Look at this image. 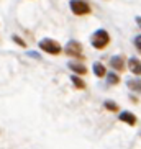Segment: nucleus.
Listing matches in <instances>:
<instances>
[{"label": "nucleus", "instance_id": "obj_14", "mask_svg": "<svg viewBox=\"0 0 141 149\" xmlns=\"http://www.w3.org/2000/svg\"><path fill=\"white\" fill-rule=\"evenodd\" d=\"M12 40H13V41H15V43H17V44H18V46H23V48H25V46H27V43H25V41H23V40H22V38H18V36H17V35H13V36H12Z\"/></svg>", "mask_w": 141, "mask_h": 149}, {"label": "nucleus", "instance_id": "obj_11", "mask_svg": "<svg viewBox=\"0 0 141 149\" xmlns=\"http://www.w3.org/2000/svg\"><path fill=\"white\" fill-rule=\"evenodd\" d=\"M70 80H72V84H74L77 88H85V82L80 79V77H77L75 74H74V75H70Z\"/></svg>", "mask_w": 141, "mask_h": 149}, {"label": "nucleus", "instance_id": "obj_12", "mask_svg": "<svg viewBox=\"0 0 141 149\" xmlns=\"http://www.w3.org/2000/svg\"><path fill=\"white\" fill-rule=\"evenodd\" d=\"M107 80H108V84H110V85H115V84H118L120 77L115 74V72H110V74H107Z\"/></svg>", "mask_w": 141, "mask_h": 149}, {"label": "nucleus", "instance_id": "obj_13", "mask_svg": "<svg viewBox=\"0 0 141 149\" xmlns=\"http://www.w3.org/2000/svg\"><path fill=\"white\" fill-rule=\"evenodd\" d=\"M103 107H105V108H108L110 111H117V110H118V105H117V103H113V102H110V100H107L105 103H103Z\"/></svg>", "mask_w": 141, "mask_h": 149}, {"label": "nucleus", "instance_id": "obj_10", "mask_svg": "<svg viewBox=\"0 0 141 149\" xmlns=\"http://www.w3.org/2000/svg\"><path fill=\"white\" fill-rule=\"evenodd\" d=\"M94 74L97 75V77H103V75L107 74L105 66H103L102 62H95V64H94Z\"/></svg>", "mask_w": 141, "mask_h": 149}, {"label": "nucleus", "instance_id": "obj_7", "mask_svg": "<svg viewBox=\"0 0 141 149\" xmlns=\"http://www.w3.org/2000/svg\"><path fill=\"white\" fill-rule=\"evenodd\" d=\"M110 66L113 67V69H117V70H121V69H123V66H125L123 57H121V56H112Z\"/></svg>", "mask_w": 141, "mask_h": 149}, {"label": "nucleus", "instance_id": "obj_8", "mask_svg": "<svg viewBox=\"0 0 141 149\" xmlns=\"http://www.w3.org/2000/svg\"><path fill=\"white\" fill-rule=\"evenodd\" d=\"M126 85H128V88H131L135 92H141V80L140 79H128Z\"/></svg>", "mask_w": 141, "mask_h": 149}, {"label": "nucleus", "instance_id": "obj_15", "mask_svg": "<svg viewBox=\"0 0 141 149\" xmlns=\"http://www.w3.org/2000/svg\"><path fill=\"white\" fill-rule=\"evenodd\" d=\"M135 46H136L138 51H141V35H138L136 38H135Z\"/></svg>", "mask_w": 141, "mask_h": 149}, {"label": "nucleus", "instance_id": "obj_3", "mask_svg": "<svg viewBox=\"0 0 141 149\" xmlns=\"http://www.w3.org/2000/svg\"><path fill=\"white\" fill-rule=\"evenodd\" d=\"M70 10L75 15H87L90 13V7L85 0H70Z\"/></svg>", "mask_w": 141, "mask_h": 149}, {"label": "nucleus", "instance_id": "obj_1", "mask_svg": "<svg viewBox=\"0 0 141 149\" xmlns=\"http://www.w3.org/2000/svg\"><path fill=\"white\" fill-rule=\"evenodd\" d=\"M90 41H92V46H94V48L103 49L107 44H108V41H110V36H108V33H107L105 30H97V31L92 35Z\"/></svg>", "mask_w": 141, "mask_h": 149}, {"label": "nucleus", "instance_id": "obj_17", "mask_svg": "<svg viewBox=\"0 0 141 149\" xmlns=\"http://www.w3.org/2000/svg\"><path fill=\"white\" fill-rule=\"evenodd\" d=\"M136 23H138V26L141 28V17H136Z\"/></svg>", "mask_w": 141, "mask_h": 149}, {"label": "nucleus", "instance_id": "obj_16", "mask_svg": "<svg viewBox=\"0 0 141 149\" xmlns=\"http://www.w3.org/2000/svg\"><path fill=\"white\" fill-rule=\"evenodd\" d=\"M28 56L36 57V59H40V54H38V53H35V51H30V53H28Z\"/></svg>", "mask_w": 141, "mask_h": 149}, {"label": "nucleus", "instance_id": "obj_4", "mask_svg": "<svg viewBox=\"0 0 141 149\" xmlns=\"http://www.w3.org/2000/svg\"><path fill=\"white\" fill-rule=\"evenodd\" d=\"M64 51H66L67 54H70V56H77V54L82 53V46H80L77 41H69V43L66 44Z\"/></svg>", "mask_w": 141, "mask_h": 149}, {"label": "nucleus", "instance_id": "obj_2", "mask_svg": "<svg viewBox=\"0 0 141 149\" xmlns=\"http://www.w3.org/2000/svg\"><path fill=\"white\" fill-rule=\"evenodd\" d=\"M40 48L48 54H59L62 51L59 43H56L54 40H49V38H44V40L40 41Z\"/></svg>", "mask_w": 141, "mask_h": 149}, {"label": "nucleus", "instance_id": "obj_5", "mask_svg": "<svg viewBox=\"0 0 141 149\" xmlns=\"http://www.w3.org/2000/svg\"><path fill=\"white\" fill-rule=\"evenodd\" d=\"M120 121L126 123V125H136V116L130 111H123V113H120Z\"/></svg>", "mask_w": 141, "mask_h": 149}, {"label": "nucleus", "instance_id": "obj_9", "mask_svg": "<svg viewBox=\"0 0 141 149\" xmlns=\"http://www.w3.org/2000/svg\"><path fill=\"white\" fill-rule=\"evenodd\" d=\"M67 66H69L70 69L74 70V72H77V74H85V72H87L85 66H84V64H79V62H72V61H70Z\"/></svg>", "mask_w": 141, "mask_h": 149}, {"label": "nucleus", "instance_id": "obj_6", "mask_svg": "<svg viewBox=\"0 0 141 149\" xmlns=\"http://www.w3.org/2000/svg\"><path fill=\"white\" fill-rule=\"evenodd\" d=\"M128 67H130V70H131L133 74H136V75L141 74V62L138 61L136 57H131L128 61Z\"/></svg>", "mask_w": 141, "mask_h": 149}]
</instances>
